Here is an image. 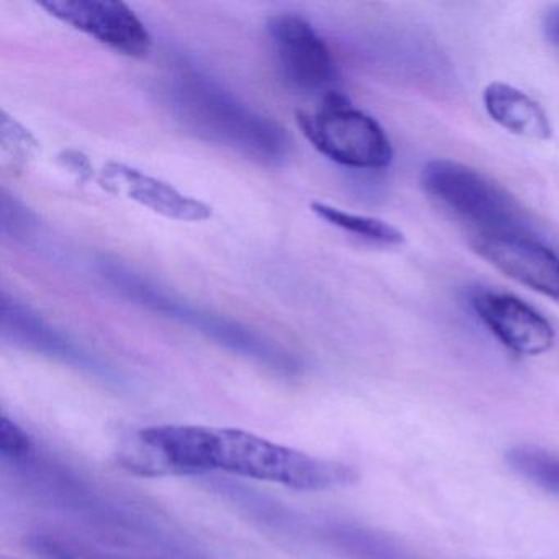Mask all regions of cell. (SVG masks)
I'll return each mask as SVG.
<instances>
[{"mask_svg": "<svg viewBox=\"0 0 559 559\" xmlns=\"http://www.w3.org/2000/svg\"><path fill=\"white\" fill-rule=\"evenodd\" d=\"M0 332L5 342L25 352L63 362L97 378L110 379L114 376L104 362L91 356L83 346L76 345L31 307L5 293L0 300Z\"/></svg>", "mask_w": 559, "mask_h": 559, "instance_id": "9c48e42d", "label": "cell"}, {"mask_svg": "<svg viewBox=\"0 0 559 559\" xmlns=\"http://www.w3.org/2000/svg\"><path fill=\"white\" fill-rule=\"evenodd\" d=\"M483 103L490 119L513 135L538 142L551 139L552 129L548 116L523 91L496 81L484 90Z\"/></svg>", "mask_w": 559, "mask_h": 559, "instance_id": "7c38bea8", "label": "cell"}, {"mask_svg": "<svg viewBox=\"0 0 559 559\" xmlns=\"http://www.w3.org/2000/svg\"><path fill=\"white\" fill-rule=\"evenodd\" d=\"M323 539L349 559H417L384 533L353 522L325 523Z\"/></svg>", "mask_w": 559, "mask_h": 559, "instance_id": "4fadbf2b", "label": "cell"}, {"mask_svg": "<svg viewBox=\"0 0 559 559\" xmlns=\"http://www.w3.org/2000/svg\"><path fill=\"white\" fill-rule=\"evenodd\" d=\"M27 546L44 559H123L99 551L93 545H83L50 533H35L28 538Z\"/></svg>", "mask_w": 559, "mask_h": 559, "instance_id": "2e32d148", "label": "cell"}, {"mask_svg": "<svg viewBox=\"0 0 559 559\" xmlns=\"http://www.w3.org/2000/svg\"><path fill=\"white\" fill-rule=\"evenodd\" d=\"M37 221L28 209L21 202L11 199V195L2 194V231L11 234L14 238L27 237Z\"/></svg>", "mask_w": 559, "mask_h": 559, "instance_id": "ac0fdd59", "label": "cell"}, {"mask_svg": "<svg viewBox=\"0 0 559 559\" xmlns=\"http://www.w3.org/2000/svg\"><path fill=\"white\" fill-rule=\"evenodd\" d=\"M469 304L490 333L516 355H543L555 343L551 323L519 297L477 289Z\"/></svg>", "mask_w": 559, "mask_h": 559, "instance_id": "30bf717a", "label": "cell"}, {"mask_svg": "<svg viewBox=\"0 0 559 559\" xmlns=\"http://www.w3.org/2000/svg\"><path fill=\"white\" fill-rule=\"evenodd\" d=\"M35 453H37V447H35L31 435L21 425L11 420L8 415H2V420H0V456H2V461L19 466V464L31 460Z\"/></svg>", "mask_w": 559, "mask_h": 559, "instance_id": "e0dca14e", "label": "cell"}, {"mask_svg": "<svg viewBox=\"0 0 559 559\" xmlns=\"http://www.w3.org/2000/svg\"><path fill=\"white\" fill-rule=\"evenodd\" d=\"M471 248L510 280L559 302V257L533 235H471Z\"/></svg>", "mask_w": 559, "mask_h": 559, "instance_id": "ba28073f", "label": "cell"}, {"mask_svg": "<svg viewBox=\"0 0 559 559\" xmlns=\"http://www.w3.org/2000/svg\"><path fill=\"white\" fill-rule=\"evenodd\" d=\"M313 214L319 215L326 224L340 228V230L348 231V234L358 235L365 240L376 241L382 245H402L405 243L404 234L394 225L381 221V218L366 217V215L349 214L342 209L333 207V205L322 204V202H313Z\"/></svg>", "mask_w": 559, "mask_h": 559, "instance_id": "9a60e30c", "label": "cell"}, {"mask_svg": "<svg viewBox=\"0 0 559 559\" xmlns=\"http://www.w3.org/2000/svg\"><path fill=\"white\" fill-rule=\"evenodd\" d=\"M510 469L559 499V454L536 444H515L506 453Z\"/></svg>", "mask_w": 559, "mask_h": 559, "instance_id": "5bb4252c", "label": "cell"}, {"mask_svg": "<svg viewBox=\"0 0 559 559\" xmlns=\"http://www.w3.org/2000/svg\"><path fill=\"white\" fill-rule=\"evenodd\" d=\"M99 185L117 195L139 202L156 214L179 222H204L212 217V207L198 199L182 194L168 182L152 178L139 169L120 163L104 166Z\"/></svg>", "mask_w": 559, "mask_h": 559, "instance_id": "8fae6325", "label": "cell"}, {"mask_svg": "<svg viewBox=\"0 0 559 559\" xmlns=\"http://www.w3.org/2000/svg\"><path fill=\"white\" fill-rule=\"evenodd\" d=\"M51 17L96 38L117 53L145 58L152 50V35L129 5L112 0H40Z\"/></svg>", "mask_w": 559, "mask_h": 559, "instance_id": "52a82bcc", "label": "cell"}, {"mask_svg": "<svg viewBox=\"0 0 559 559\" xmlns=\"http://www.w3.org/2000/svg\"><path fill=\"white\" fill-rule=\"evenodd\" d=\"M169 103L176 120L198 139L260 165L277 166L287 158L289 140L284 130L211 78L194 71L179 74L171 83Z\"/></svg>", "mask_w": 559, "mask_h": 559, "instance_id": "7a4b0ae2", "label": "cell"}, {"mask_svg": "<svg viewBox=\"0 0 559 559\" xmlns=\"http://www.w3.org/2000/svg\"><path fill=\"white\" fill-rule=\"evenodd\" d=\"M267 34L276 53L281 74L293 90L323 96L333 93L338 81L335 61L316 28L294 14L274 15Z\"/></svg>", "mask_w": 559, "mask_h": 559, "instance_id": "8992f818", "label": "cell"}, {"mask_svg": "<svg viewBox=\"0 0 559 559\" xmlns=\"http://www.w3.org/2000/svg\"><path fill=\"white\" fill-rule=\"evenodd\" d=\"M100 273L104 280L109 281L110 286L116 287L123 297L132 300L136 306L192 326L195 332L207 336L222 348L251 359L277 374L293 376L299 372V361L289 352L261 333L254 332L250 326L241 325L227 317L205 312L199 307L189 306L185 300L176 299L168 290L150 283L148 280L122 264L104 261L100 264Z\"/></svg>", "mask_w": 559, "mask_h": 559, "instance_id": "3957f363", "label": "cell"}, {"mask_svg": "<svg viewBox=\"0 0 559 559\" xmlns=\"http://www.w3.org/2000/svg\"><path fill=\"white\" fill-rule=\"evenodd\" d=\"M117 460L140 476L224 473L309 492L352 486L359 477L349 464L283 447L238 428L195 425L143 428L123 441Z\"/></svg>", "mask_w": 559, "mask_h": 559, "instance_id": "6da1fadb", "label": "cell"}, {"mask_svg": "<svg viewBox=\"0 0 559 559\" xmlns=\"http://www.w3.org/2000/svg\"><path fill=\"white\" fill-rule=\"evenodd\" d=\"M420 185L431 199L469 225L473 235H533L519 202L483 173L451 159H433L421 169Z\"/></svg>", "mask_w": 559, "mask_h": 559, "instance_id": "277c9868", "label": "cell"}, {"mask_svg": "<svg viewBox=\"0 0 559 559\" xmlns=\"http://www.w3.org/2000/svg\"><path fill=\"white\" fill-rule=\"evenodd\" d=\"M297 123L313 148L338 165L384 169L394 158L384 129L338 91L323 96L316 112L297 114Z\"/></svg>", "mask_w": 559, "mask_h": 559, "instance_id": "5b68a950", "label": "cell"}]
</instances>
